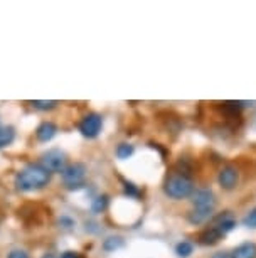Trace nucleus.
<instances>
[{"mask_svg":"<svg viewBox=\"0 0 256 258\" xmlns=\"http://www.w3.org/2000/svg\"><path fill=\"white\" fill-rule=\"evenodd\" d=\"M51 181V172L41 164H29L16 177V186L19 191L31 192L46 187Z\"/></svg>","mask_w":256,"mask_h":258,"instance_id":"obj_1","label":"nucleus"},{"mask_svg":"<svg viewBox=\"0 0 256 258\" xmlns=\"http://www.w3.org/2000/svg\"><path fill=\"white\" fill-rule=\"evenodd\" d=\"M163 191L172 199H186L194 192V182L191 177H186L177 172L167 177L165 184H163Z\"/></svg>","mask_w":256,"mask_h":258,"instance_id":"obj_2","label":"nucleus"},{"mask_svg":"<svg viewBox=\"0 0 256 258\" xmlns=\"http://www.w3.org/2000/svg\"><path fill=\"white\" fill-rule=\"evenodd\" d=\"M86 177V165L81 162H74L62 170V181L69 189H79L83 186Z\"/></svg>","mask_w":256,"mask_h":258,"instance_id":"obj_3","label":"nucleus"},{"mask_svg":"<svg viewBox=\"0 0 256 258\" xmlns=\"http://www.w3.org/2000/svg\"><path fill=\"white\" fill-rule=\"evenodd\" d=\"M41 165L46 167L49 172H62L66 169V154L61 152L59 149H51L42 154Z\"/></svg>","mask_w":256,"mask_h":258,"instance_id":"obj_4","label":"nucleus"},{"mask_svg":"<svg viewBox=\"0 0 256 258\" xmlns=\"http://www.w3.org/2000/svg\"><path fill=\"white\" fill-rule=\"evenodd\" d=\"M101 126H103V118L98 113H90L81 120L79 132L86 139H96L101 132Z\"/></svg>","mask_w":256,"mask_h":258,"instance_id":"obj_5","label":"nucleus"},{"mask_svg":"<svg viewBox=\"0 0 256 258\" xmlns=\"http://www.w3.org/2000/svg\"><path fill=\"white\" fill-rule=\"evenodd\" d=\"M238 181H239L238 169L233 167V165H224V167L219 170V174H217V182H219V186L226 189V191L234 189L238 186Z\"/></svg>","mask_w":256,"mask_h":258,"instance_id":"obj_6","label":"nucleus"},{"mask_svg":"<svg viewBox=\"0 0 256 258\" xmlns=\"http://www.w3.org/2000/svg\"><path fill=\"white\" fill-rule=\"evenodd\" d=\"M192 204L197 209H214L216 196L211 189H199L192 194Z\"/></svg>","mask_w":256,"mask_h":258,"instance_id":"obj_7","label":"nucleus"},{"mask_svg":"<svg viewBox=\"0 0 256 258\" xmlns=\"http://www.w3.org/2000/svg\"><path fill=\"white\" fill-rule=\"evenodd\" d=\"M57 132V126L52 121H42L36 130V137L39 142H49L54 139V135Z\"/></svg>","mask_w":256,"mask_h":258,"instance_id":"obj_8","label":"nucleus"},{"mask_svg":"<svg viewBox=\"0 0 256 258\" xmlns=\"http://www.w3.org/2000/svg\"><path fill=\"white\" fill-rule=\"evenodd\" d=\"M231 258H256V243L253 241H246L243 245L236 246Z\"/></svg>","mask_w":256,"mask_h":258,"instance_id":"obj_9","label":"nucleus"},{"mask_svg":"<svg viewBox=\"0 0 256 258\" xmlns=\"http://www.w3.org/2000/svg\"><path fill=\"white\" fill-rule=\"evenodd\" d=\"M212 216V209H197L194 208L192 211L187 214V220L191 225H201V223L207 221Z\"/></svg>","mask_w":256,"mask_h":258,"instance_id":"obj_10","label":"nucleus"},{"mask_svg":"<svg viewBox=\"0 0 256 258\" xmlns=\"http://www.w3.org/2000/svg\"><path fill=\"white\" fill-rule=\"evenodd\" d=\"M221 238H223V236H221V233L217 231L214 226H212V228H209V230H206V231L201 233L199 241L202 243V245H209L211 246V245H216V243L219 241Z\"/></svg>","mask_w":256,"mask_h":258,"instance_id":"obj_11","label":"nucleus"},{"mask_svg":"<svg viewBox=\"0 0 256 258\" xmlns=\"http://www.w3.org/2000/svg\"><path fill=\"white\" fill-rule=\"evenodd\" d=\"M14 139H16V130L12 126H2L0 128V149L11 145L14 142Z\"/></svg>","mask_w":256,"mask_h":258,"instance_id":"obj_12","label":"nucleus"},{"mask_svg":"<svg viewBox=\"0 0 256 258\" xmlns=\"http://www.w3.org/2000/svg\"><path fill=\"white\" fill-rule=\"evenodd\" d=\"M234 226H236V221L233 220V218L223 216V218H221V221L217 223V225H216L214 228L221 233V236H224V235H228V233H229L231 230H233Z\"/></svg>","mask_w":256,"mask_h":258,"instance_id":"obj_13","label":"nucleus"},{"mask_svg":"<svg viewBox=\"0 0 256 258\" xmlns=\"http://www.w3.org/2000/svg\"><path fill=\"white\" fill-rule=\"evenodd\" d=\"M122 246H123V238H120V236H110V238H106L103 243V248L106 251H115Z\"/></svg>","mask_w":256,"mask_h":258,"instance_id":"obj_14","label":"nucleus"},{"mask_svg":"<svg viewBox=\"0 0 256 258\" xmlns=\"http://www.w3.org/2000/svg\"><path fill=\"white\" fill-rule=\"evenodd\" d=\"M31 105H32L36 110L47 111V110L56 108V106H57V101H54V100H34V101H31Z\"/></svg>","mask_w":256,"mask_h":258,"instance_id":"obj_15","label":"nucleus"},{"mask_svg":"<svg viewBox=\"0 0 256 258\" xmlns=\"http://www.w3.org/2000/svg\"><path fill=\"white\" fill-rule=\"evenodd\" d=\"M192 250H194V246H192V243H189V241H181L176 246V253L181 258H187L192 253Z\"/></svg>","mask_w":256,"mask_h":258,"instance_id":"obj_16","label":"nucleus"},{"mask_svg":"<svg viewBox=\"0 0 256 258\" xmlns=\"http://www.w3.org/2000/svg\"><path fill=\"white\" fill-rule=\"evenodd\" d=\"M106 206H108V196H98L91 204V209H93L95 213H101L105 211Z\"/></svg>","mask_w":256,"mask_h":258,"instance_id":"obj_17","label":"nucleus"},{"mask_svg":"<svg viewBox=\"0 0 256 258\" xmlns=\"http://www.w3.org/2000/svg\"><path fill=\"white\" fill-rule=\"evenodd\" d=\"M133 145H130V144H120L118 145V149H117V155L120 159H128L130 155L133 154Z\"/></svg>","mask_w":256,"mask_h":258,"instance_id":"obj_18","label":"nucleus"},{"mask_svg":"<svg viewBox=\"0 0 256 258\" xmlns=\"http://www.w3.org/2000/svg\"><path fill=\"white\" fill-rule=\"evenodd\" d=\"M243 225L248 228H256V208L251 209V211L246 214L244 220H243Z\"/></svg>","mask_w":256,"mask_h":258,"instance_id":"obj_19","label":"nucleus"},{"mask_svg":"<svg viewBox=\"0 0 256 258\" xmlns=\"http://www.w3.org/2000/svg\"><path fill=\"white\" fill-rule=\"evenodd\" d=\"M125 194H127V196L137 198L138 194H140V191L137 189V186H135V184H132V182H125Z\"/></svg>","mask_w":256,"mask_h":258,"instance_id":"obj_20","label":"nucleus"},{"mask_svg":"<svg viewBox=\"0 0 256 258\" xmlns=\"http://www.w3.org/2000/svg\"><path fill=\"white\" fill-rule=\"evenodd\" d=\"M7 258H29V253L26 250H12Z\"/></svg>","mask_w":256,"mask_h":258,"instance_id":"obj_21","label":"nucleus"},{"mask_svg":"<svg viewBox=\"0 0 256 258\" xmlns=\"http://www.w3.org/2000/svg\"><path fill=\"white\" fill-rule=\"evenodd\" d=\"M61 258H83L78 251H64L61 255Z\"/></svg>","mask_w":256,"mask_h":258,"instance_id":"obj_22","label":"nucleus"},{"mask_svg":"<svg viewBox=\"0 0 256 258\" xmlns=\"http://www.w3.org/2000/svg\"><path fill=\"white\" fill-rule=\"evenodd\" d=\"M212 258H231L229 253H226V251H219V253H216Z\"/></svg>","mask_w":256,"mask_h":258,"instance_id":"obj_23","label":"nucleus"},{"mask_svg":"<svg viewBox=\"0 0 256 258\" xmlns=\"http://www.w3.org/2000/svg\"><path fill=\"white\" fill-rule=\"evenodd\" d=\"M42 258H56L54 255H52V253H46V255L44 256H42Z\"/></svg>","mask_w":256,"mask_h":258,"instance_id":"obj_24","label":"nucleus"},{"mask_svg":"<svg viewBox=\"0 0 256 258\" xmlns=\"http://www.w3.org/2000/svg\"><path fill=\"white\" fill-rule=\"evenodd\" d=\"M0 128H2V126H0Z\"/></svg>","mask_w":256,"mask_h":258,"instance_id":"obj_25","label":"nucleus"}]
</instances>
